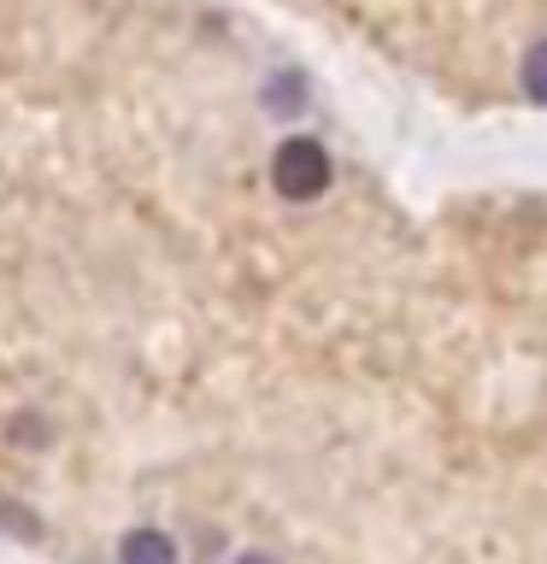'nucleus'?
I'll return each instance as SVG.
<instances>
[{
  "label": "nucleus",
  "instance_id": "f257e3e1",
  "mask_svg": "<svg viewBox=\"0 0 547 564\" xmlns=\"http://www.w3.org/2000/svg\"><path fill=\"white\" fill-rule=\"evenodd\" d=\"M271 183H277L282 200H318V194L330 188V153H324V141L289 135L271 153Z\"/></svg>",
  "mask_w": 547,
  "mask_h": 564
},
{
  "label": "nucleus",
  "instance_id": "20e7f679",
  "mask_svg": "<svg viewBox=\"0 0 547 564\" xmlns=\"http://www.w3.org/2000/svg\"><path fill=\"white\" fill-rule=\"evenodd\" d=\"M236 564H277V558H265V553H247V558H236Z\"/></svg>",
  "mask_w": 547,
  "mask_h": 564
},
{
  "label": "nucleus",
  "instance_id": "f03ea898",
  "mask_svg": "<svg viewBox=\"0 0 547 564\" xmlns=\"http://www.w3.org/2000/svg\"><path fill=\"white\" fill-rule=\"evenodd\" d=\"M118 558L124 564H171L176 546H171V535H159V529H130L118 546Z\"/></svg>",
  "mask_w": 547,
  "mask_h": 564
},
{
  "label": "nucleus",
  "instance_id": "7ed1b4c3",
  "mask_svg": "<svg viewBox=\"0 0 547 564\" xmlns=\"http://www.w3.org/2000/svg\"><path fill=\"white\" fill-rule=\"evenodd\" d=\"M524 95L529 100H547V42H536L524 53Z\"/></svg>",
  "mask_w": 547,
  "mask_h": 564
}]
</instances>
